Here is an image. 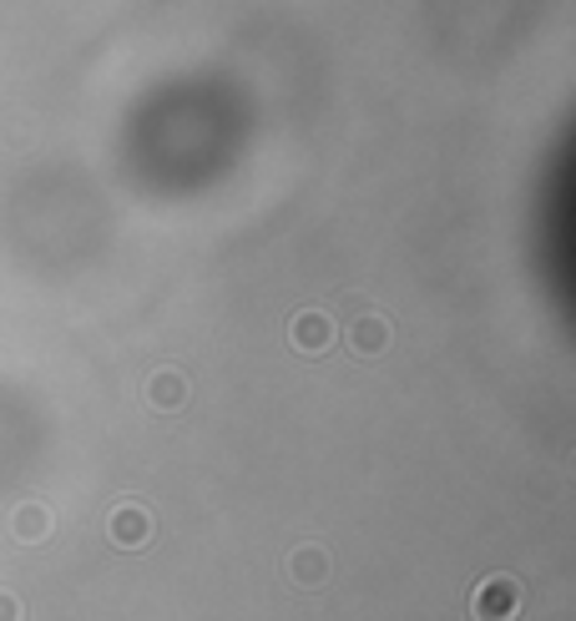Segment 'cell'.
<instances>
[{
    "label": "cell",
    "mask_w": 576,
    "mask_h": 621,
    "mask_svg": "<svg viewBox=\"0 0 576 621\" xmlns=\"http://www.w3.org/2000/svg\"><path fill=\"white\" fill-rule=\"evenodd\" d=\"M521 581L516 576H486L476 586V597H470V611H476V621H516L521 617Z\"/></svg>",
    "instance_id": "1"
},
{
    "label": "cell",
    "mask_w": 576,
    "mask_h": 621,
    "mask_svg": "<svg viewBox=\"0 0 576 621\" xmlns=\"http://www.w3.org/2000/svg\"><path fill=\"white\" fill-rule=\"evenodd\" d=\"M289 338H294L299 354H324L329 344H334V318L309 308V314H299L294 324H289Z\"/></svg>",
    "instance_id": "2"
},
{
    "label": "cell",
    "mask_w": 576,
    "mask_h": 621,
    "mask_svg": "<svg viewBox=\"0 0 576 621\" xmlns=\"http://www.w3.org/2000/svg\"><path fill=\"white\" fill-rule=\"evenodd\" d=\"M111 541H117L121 551L147 545L153 541V515L141 511V505H117V511H111Z\"/></svg>",
    "instance_id": "3"
},
{
    "label": "cell",
    "mask_w": 576,
    "mask_h": 621,
    "mask_svg": "<svg viewBox=\"0 0 576 621\" xmlns=\"http://www.w3.org/2000/svg\"><path fill=\"white\" fill-rule=\"evenodd\" d=\"M349 344H354L359 359H374V354L390 349V318L384 314H359L349 324Z\"/></svg>",
    "instance_id": "4"
},
{
    "label": "cell",
    "mask_w": 576,
    "mask_h": 621,
    "mask_svg": "<svg viewBox=\"0 0 576 621\" xmlns=\"http://www.w3.org/2000/svg\"><path fill=\"white\" fill-rule=\"evenodd\" d=\"M51 531H56V521H51V511L46 505H21V511L11 515V535L16 541H26V545H41V541H51Z\"/></svg>",
    "instance_id": "5"
},
{
    "label": "cell",
    "mask_w": 576,
    "mask_h": 621,
    "mask_svg": "<svg viewBox=\"0 0 576 621\" xmlns=\"http://www.w3.org/2000/svg\"><path fill=\"white\" fill-rule=\"evenodd\" d=\"M183 400H187V379L177 369H157L147 379V404L153 410H183Z\"/></svg>",
    "instance_id": "6"
},
{
    "label": "cell",
    "mask_w": 576,
    "mask_h": 621,
    "mask_svg": "<svg viewBox=\"0 0 576 621\" xmlns=\"http://www.w3.org/2000/svg\"><path fill=\"white\" fill-rule=\"evenodd\" d=\"M324 576H329V556L319 551V545H299L294 556H289V581H299V586H319Z\"/></svg>",
    "instance_id": "7"
},
{
    "label": "cell",
    "mask_w": 576,
    "mask_h": 621,
    "mask_svg": "<svg viewBox=\"0 0 576 621\" xmlns=\"http://www.w3.org/2000/svg\"><path fill=\"white\" fill-rule=\"evenodd\" d=\"M0 621H21V597L16 591H0Z\"/></svg>",
    "instance_id": "8"
}]
</instances>
